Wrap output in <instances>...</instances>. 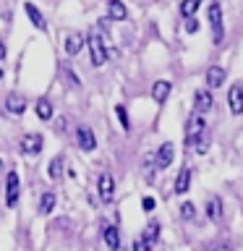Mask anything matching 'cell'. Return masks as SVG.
<instances>
[{
	"instance_id": "cell-1",
	"label": "cell",
	"mask_w": 243,
	"mask_h": 251,
	"mask_svg": "<svg viewBox=\"0 0 243 251\" xmlns=\"http://www.w3.org/2000/svg\"><path fill=\"white\" fill-rule=\"evenodd\" d=\"M86 45H89V52H92V66H105V60H107V42H105V37L99 34L97 29L89 34V39H86Z\"/></svg>"
},
{
	"instance_id": "cell-2",
	"label": "cell",
	"mask_w": 243,
	"mask_h": 251,
	"mask_svg": "<svg viewBox=\"0 0 243 251\" xmlns=\"http://www.w3.org/2000/svg\"><path fill=\"white\" fill-rule=\"evenodd\" d=\"M209 26H212V39H215V45H219L225 37V29H222V5H219L217 0L209 3Z\"/></svg>"
},
{
	"instance_id": "cell-3",
	"label": "cell",
	"mask_w": 243,
	"mask_h": 251,
	"mask_svg": "<svg viewBox=\"0 0 243 251\" xmlns=\"http://www.w3.org/2000/svg\"><path fill=\"white\" fill-rule=\"evenodd\" d=\"M42 136L39 133H26V136L21 139V152L26 154V157H34V154H39L42 152Z\"/></svg>"
},
{
	"instance_id": "cell-4",
	"label": "cell",
	"mask_w": 243,
	"mask_h": 251,
	"mask_svg": "<svg viewBox=\"0 0 243 251\" xmlns=\"http://www.w3.org/2000/svg\"><path fill=\"white\" fill-rule=\"evenodd\" d=\"M16 201H19V176L11 170L5 178V204L8 207H16Z\"/></svg>"
},
{
	"instance_id": "cell-5",
	"label": "cell",
	"mask_w": 243,
	"mask_h": 251,
	"mask_svg": "<svg viewBox=\"0 0 243 251\" xmlns=\"http://www.w3.org/2000/svg\"><path fill=\"white\" fill-rule=\"evenodd\" d=\"M76 141H78V147H81L84 152H92V149L97 147V139H94L89 126H78L76 128Z\"/></svg>"
},
{
	"instance_id": "cell-6",
	"label": "cell",
	"mask_w": 243,
	"mask_h": 251,
	"mask_svg": "<svg viewBox=\"0 0 243 251\" xmlns=\"http://www.w3.org/2000/svg\"><path fill=\"white\" fill-rule=\"evenodd\" d=\"M97 188H99V199L102 201H113V196H115V180H113L110 173H102V176H99Z\"/></svg>"
},
{
	"instance_id": "cell-7",
	"label": "cell",
	"mask_w": 243,
	"mask_h": 251,
	"mask_svg": "<svg viewBox=\"0 0 243 251\" xmlns=\"http://www.w3.org/2000/svg\"><path fill=\"white\" fill-rule=\"evenodd\" d=\"M24 110H26V100H24V94H16L11 92L5 97V113L8 115H21Z\"/></svg>"
},
{
	"instance_id": "cell-8",
	"label": "cell",
	"mask_w": 243,
	"mask_h": 251,
	"mask_svg": "<svg viewBox=\"0 0 243 251\" xmlns=\"http://www.w3.org/2000/svg\"><path fill=\"white\" fill-rule=\"evenodd\" d=\"M227 105H230L233 115H243V89L238 84L230 86V92H227Z\"/></svg>"
},
{
	"instance_id": "cell-9",
	"label": "cell",
	"mask_w": 243,
	"mask_h": 251,
	"mask_svg": "<svg viewBox=\"0 0 243 251\" xmlns=\"http://www.w3.org/2000/svg\"><path fill=\"white\" fill-rule=\"evenodd\" d=\"M204 131H207V123H204V118H201V115H194L191 121H188V126H186V139H188V141H196Z\"/></svg>"
},
{
	"instance_id": "cell-10",
	"label": "cell",
	"mask_w": 243,
	"mask_h": 251,
	"mask_svg": "<svg viewBox=\"0 0 243 251\" xmlns=\"http://www.w3.org/2000/svg\"><path fill=\"white\" fill-rule=\"evenodd\" d=\"M212 94H209V89H199L194 94V110L196 113H207V110H212Z\"/></svg>"
},
{
	"instance_id": "cell-11",
	"label": "cell",
	"mask_w": 243,
	"mask_h": 251,
	"mask_svg": "<svg viewBox=\"0 0 243 251\" xmlns=\"http://www.w3.org/2000/svg\"><path fill=\"white\" fill-rule=\"evenodd\" d=\"M172 157H175V149H172V144L168 141V144H162L160 152H157V168H160V170L170 168V165H172Z\"/></svg>"
},
{
	"instance_id": "cell-12",
	"label": "cell",
	"mask_w": 243,
	"mask_h": 251,
	"mask_svg": "<svg viewBox=\"0 0 243 251\" xmlns=\"http://www.w3.org/2000/svg\"><path fill=\"white\" fill-rule=\"evenodd\" d=\"M225 84V68L222 66H212L207 71V86L209 89H217V86Z\"/></svg>"
},
{
	"instance_id": "cell-13",
	"label": "cell",
	"mask_w": 243,
	"mask_h": 251,
	"mask_svg": "<svg viewBox=\"0 0 243 251\" xmlns=\"http://www.w3.org/2000/svg\"><path fill=\"white\" fill-rule=\"evenodd\" d=\"M102 238H105V243L110 246V251H115L118 246H121V230H118L115 225H105V230H102Z\"/></svg>"
},
{
	"instance_id": "cell-14",
	"label": "cell",
	"mask_w": 243,
	"mask_h": 251,
	"mask_svg": "<svg viewBox=\"0 0 243 251\" xmlns=\"http://www.w3.org/2000/svg\"><path fill=\"white\" fill-rule=\"evenodd\" d=\"M170 89H172V84L165 81V78L154 81V86H152V97H154V102H165V100H168V94H170Z\"/></svg>"
},
{
	"instance_id": "cell-15",
	"label": "cell",
	"mask_w": 243,
	"mask_h": 251,
	"mask_svg": "<svg viewBox=\"0 0 243 251\" xmlns=\"http://www.w3.org/2000/svg\"><path fill=\"white\" fill-rule=\"evenodd\" d=\"M84 47V34H78V31H73V34L66 37V52L68 55H78Z\"/></svg>"
},
{
	"instance_id": "cell-16",
	"label": "cell",
	"mask_w": 243,
	"mask_h": 251,
	"mask_svg": "<svg viewBox=\"0 0 243 251\" xmlns=\"http://www.w3.org/2000/svg\"><path fill=\"white\" fill-rule=\"evenodd\" d=\"M107 13H110V19H115V21H123L125 16H128V11H125V5L121 0H107Z\"/></svg>"
},
{
	"instance_id": "cell-17",
	"label": "cell",
	"mask_w": 243,
	"mask_h": 251,
	"mask_svg": "<svg viewBox=\"0 0 243 251\" xmlns=\"http://www.w3.org/2000/svg\"><path fill=\"white\" fill-rule=\"evenodd\" d=\"M24 11H26L29 21L34 24L37 29H45V19H42V13H39V8H37L34 3H26V5H24Z\"/></svg>"
},
{
	"instance_id": "cell-18",
	"label": "cell",
	"mask_w": 243,
	"mask_h": 251,
	"mask_svg": "<svg viewBox=\"0 0 243 251\" xmlns=\"http://www.w3.org/2000/svg\"><path fill=\"white\" fill-rule=\"evenodd\" d=\"M188 186H191V170L183 168L178 173V180H175V194H186Z\"/></svg>"
},
{
	"instance_id": "cell-19",
	"label": "cell",
	"mask_w": 243,
	"mask_h": 251,
	"mask_svg": "<svg viewBox=\"0 0 243 251\" xmlns=\"http://www.w3.org/2000/svg\"><path fill=\"white\" fill-rule=\"evenodd\" d=\"M201 3L204 0H183V3H180V13H183L186 19H194L196 11L201 8Z\"/></svg>"
},
{
	"instance_id": "cell-20",
	"label": "cell",
	"mask_w": 243,
	"mask_h": 251,
	"mask_svg": "<svg viewBox=\"0 0 243 251\" xmlns=\"http://www.w3.org/2000/svg\"><path fill=\"white\" fill-rule=\"evenodd\" d=\"M207 215H209V220H219V217H222V201H219L217 196H215V199H212V196L207 199Z\"/></svg>"
},
{
	"instance_id": "cell-21",
	"label": "cell",
	"mask_w": 243,
	"mask_h": 251,
	"mask_svg": "<svg viewBox=\"0 0 243 251\" xmlns=\"http://www.w3.org/2000/svg\"><path fill=\"white\" fill-rule=\"evenodd\" d=\"M149 246H154V241L160 238V223H149L146 227H144V235H141Z\"/></svg>"
},
{
	"instance_id": "cell-22",
	"label": "cell",
	"mask_w": 243,
	"mask_h": 251,
	"mask_svg": "<svg viewBox=\"0 0 243 251\" xmlns=\"http://www.w3.org/2000/svg\"><path fill=\"white\" fill-rule=\"evenodd\" d=\"M37 115L42 118V121H50V118H52V105H50V100H39V102H37Z\"/></svg>"
},
{
	"instance_id": "cell-23",
	"label": "cell",
	"mask_w": 243,
	"mask_h": 251,
	"mask_svg": "<svg viewBox=\"0 0 243 251\" xmlns=\"http://www.w3.org/2000/svg\"><path fill=\"white\" fill-rule=\"evenodd\" d=\"M55 207V194H42V201H39V212L42 215H50Z\"/></svg>"
},
{
	"instance_id": "cell-24",
	"label": "cell",
	"mask_w": 243,
	"mask_h": 251,
	"mask_svg": "<svg viewBox=\"0 0 243 251\" xmlns=\"http://www.w3.org/2000/svg\"><path fill=\"white\" fill-rule=\"evenodd\" d=\"M194 144H196V152H199V154H204V152H207V149H209V131H204L201 136L194 141Z\"/></svg>"
},
{
	"instance_id": "cell-25",
	"label": "cell",
	"mask_w": 243,
	"mask_h": 251,
	"mask_svg": "<svg viewBox=\"0 0 243 251\" xmlns=\"http://www.w3.org/2000/svg\"><path fill=\"white\" fill-rule=\"evenodd\" d=\"M115 115H118V121H121L123 131H128V128H131V121H128V113H125V107H123V105H118V107H115Z\"/></svg>"
},
{
	"instance_id": "cell-26",
	"label": "cell",
	"mask_w": 243,
	"mask_h": 251,
	"mask_svg": "<svg viewBox=\"0 0 243 251\" xmlns=\"http://www.w3.org/2000/svg\"><path fill=\"white\" fill-rule=\"evenodd\" d=\"M180 217H183V220H194V217H196V207H194L191 201H183V204H180Z\"/></svg>"
},
{
	"instance_id": "cell-27",
	"label": "cell",
	"mask_w": 243,
	"mask_h": 251,
	"mask_svg": "<svg viewBox=\"0 0 243 251\" xmlns=\"http://www.w3.org/2000/svg\"><path fill=\"white\" fill-rule=\"evenodd\" d=\"M60 176H63V160L55 157V160L50 162V178H60Z\"/></svg>"
},
{
	"instance_id": "cell-28",
	"label": "cell",
	"mask_w": 243,
	"mask_h": 251,
	"mask_svg": "<svg viewBox=\"0 0 243 251\" xmlns=\"http://www.w3.org/2000/svg\"><path fill=\"white\" fill-rule=\"evenodd\" d=\"M131 251H152V246H149L144 238H136V241H133V246H131Z\"/></svg>"
},
{
	"instance_id": "cell-29",
	"label": "cell",
	"mask_w": 243,
	"mask_h": 251,
	"mask_svg": "<svg viewBox=\"0 0 243 251\" xmlns=\"http://www.w3.org/2000/svg\"><path fill=\"white\" fill-rule=\"evenodd\" d=\"M186 31H188V34H196V31H199V21H196V16L186 21Z\"/></svg>"
},
{
	"instance_id": "cell-30",
	"label": "cell",
	"mask_w": 243,
	"mask_h": 251,
	"mask_svg": "<svg viewBox=\"0 0 243 251\" xmlns=\"http://www.w3.org/2000/svg\"><path fill=\"white\" fill-rule=\"evenodd\" d=\"M141 207H144V212H152L157 207V201L152 199V196H144V199H141Z\"/></svg>"
},
{
	"instance_id": "cell-31",
	"label": "cell",
	"mask_w": 243,
	"mask_h": 251,
	"mask_svg": "<svg viewBox=\"0 0 243 251\" xmlns=\"http://www.w3.org/2000/svg\"><path fill=\"white\" fill-rule=\"evenodd\" d=\"M66 78H68V84H71V86H78V78H76L73 74H71L68 68H66Z\"/></svg>"
},
{
	"instance_id": "cell-32",
	"label": "cell",
	"mask_w": 243,
	"mask_h": 251,
	"mask_svg": "<svg viewBox=\"0 0 243 251\" xmlns=\"http://www.w3.org/2000/svg\"><path fill=\"white\" fill-rule=\"evenodd\" d=\"M215 251H233V249H230V246H227V243H222V246H217Z\"/></svg>"
},
{
	"instance_id": "cell-33",
	"label": "cell",
	"mask_w": 243,
	"mask_h": 251,
	"mask_svg": "<svg viewBox=\"0 0 243 251\" xmlns=\"http://www.w3.org/2000/svg\"><path fill=\"white\" fill-rule=\"evenodd\" d=\"M3 58H5V45L0 42V60H3Z\"/></svg>"
},
{
	"instance_id": "cell-34",
	"label": "cell",
	"mask_w": 243,
	"mask_h": 251,
	"mask_svg": "<svg viewBox=\"0 0 243 251\" xmlns=\"http://www.w3.org/2000/svg\"><path fill=\"white\" fill-rule=\"evenodd\" d=\"M115 251H131V249H123V246H118V249H115Z\"/></svg>"
},
{
	"instance_id": "cell-35",
	"label": "cell",
	"mask_w": 243,
	"mask_h": 251,
	"mask_svg": "<svg viewBox=\"0 0 243 251\" xmlns=\"http://www.w3.org/2000/svg\"><path fill=\"white\" fill-rule=\"evenodd\" d=\"M0 170H3V160H0Z\"/></svg>"
},
{
	"instance_id": "cell-36",
	"label": "cell",
	"mask_w": 243,
	"mask_h": 251,
	"mask_svg": "<svg viewBox=\"0 0 243 251\" xmlns=\"http://www.w3.org/2000/svg\"><path fill=\"white\" fill-rule=\"evenodd\" d=\"M0 78H3V68H0Z\"/></svg>"
}]
</instances>
